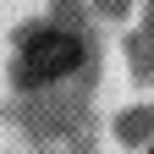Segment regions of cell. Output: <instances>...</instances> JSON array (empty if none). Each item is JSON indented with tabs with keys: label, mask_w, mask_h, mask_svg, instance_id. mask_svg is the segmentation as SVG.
<instances>
[{
	"label": "cell",
	"mask_w": 154,
	"mask_h": 154,
	"mask_svg": "<svg viewBox=\"0 0 154 154\" xmlns=\"http://www.w3.org/2000/svg\"><path fill=\"white\" fill-rule=\"evenodd\" d=\"M83 61V44L61 28H33L22 38V55H17V77L22 83H55Z\"/></svg>",
	"instance_id": "1"
},
{
	"label": "cell",
	"mask_w": 154,
	"mask_h": 154,
	"mask_svg": "<svg viewBox=\"0 0 154 154\" xmlns=\"http://www.w3.org/2000/svg\"><path fill=\"white\" fill-rule=\"evenodd\" d=\"M149 154H154V149H149Z\"/></svg>",
	"instance_id": "2"
}]
</instances>
